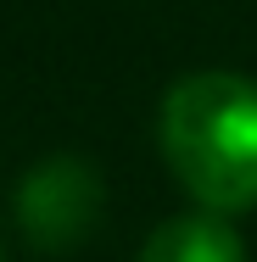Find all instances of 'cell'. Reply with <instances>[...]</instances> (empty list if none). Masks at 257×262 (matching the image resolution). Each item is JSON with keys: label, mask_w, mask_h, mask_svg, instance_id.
I'll use <instances>...</instances> for the list:
<instances>
[{"label": "cell", "mask_w": 257, "mask_h": 262, "mask_svg": "<svg viewBox=\"0 0 257 262\" xmlns=\"http://www.w3.org/2000/svg\"><path fill=\"white\" fill-rule=\"evenodd\" d=\"M156 145L196 207L257 212V84L207 67L168 84L156 106Z\"/></svg>", "instance_id": "6da1fadb"}, {"label": "cell", "mask_w": 257, "mask_h": 262, "mask_svg": "<svg viewBox=\"0 0 257 262\" xmlns=\"http://www.w3.org/2000/svg\"><path fill=\"white\" fill-rule=\"evenodd\" d=\"M106 184L84 157H45L17 179V223L34 251H78L101 223Z\"/></svg>", "instance_id": "7a4b0ae2"}, {"label": "cell", "mask_w": 257, "mask_h": 262, "mask_svg": "<svg viewBox=\"0 0 257 262\" xmlns=\"http://www.w3.org/2000/svg\"><path fill=\"white\" fill-rule=\"evenodd\" d=\"M134 262H246V246L218 212H179L146 234Z\"/></svg>", "instance_id": "3957f363"}]
</instances>
